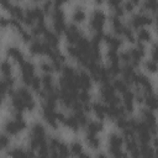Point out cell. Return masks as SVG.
<instances>
[{"label":"cell","instance_id":"cell-47","mask_svg":"<svg viewBox=\"0 0 158 158\" xmlns=\"http://www.w3.org/2000/svg\"><path fill=\"white\" fill-rule=\"evenodd\" d=\"M156 21H157V23H158V12H156Z\"/></svg>","mask_w":158,"mask_h":158},{"label":"cell","instance_id":"cell-12","mask_svg":"<svg viewBox=\"0 0 158 158\" xmlns=\"http://www.w3.org/2000/svg\"><path fill=\"white\" fill-rule=\"evenodd\" d=\"M110 21H111L114 32H115V33H118V35H122V31H123V28H125V25L121 22L120 17L116 16V15H114V16L110 17Z\"/></svg>","mask_w":158,"mask_h":158},{"label":"cell","instance_id":"cell-32","mask_svg":"<svg viewBox=\"0 0 158 158\" xmlns=\"http://www.w3.org/2000/svg\"><path fill=\"white\" fill-rule=\"evenodd\" d=\"M78 99H79V100H80L83 104H88V102H89V100H90L89 91H88V90H81V91L79 93Z\"/></svg>","mask_w":158,"mask_h":158},{"label":"cell","instance_id":"cell-35","mask_svg":"<svg viewBox=\"0 0 158 158\" xmlns=\"http://www.w3.org/2000/svg\"><path fill=\"white\" fill-rule=\"evenodd\" d=\"M40 68H41L44 73H51L52 70H54L53 64H49V63H47V62H42V63L40 64Z\"/></svg>","mask_w":158,"mask_h":158},{"label":"cell","instance_id":"cell-44","mask_svg":"<svg viewBox=\"0 0 158 158\" xmlns=\"http://www.w3.org/2000/svg\"><path fill=\"white\" fill-rule=\"evenodd\" d=\"M7 25H10V20H6L5 17H2V19H1V26H2V27H6Z\"/></svg>","mask_w":158,"mask_h":158},{"label":"cell","instance_id":"cell-45","mask_svg":"<svg viewBox=\"0 0 158 158\" xmlns=\"http://www.w3.org/2000/svg\"><path fill=\"white\" fill-rule=\"evenodd\" d=\"M67 0H53V4H54V6H59V5H62L63 2H65Z\"/></svg>","mask_w":158,"mask_h":158},{"label":"cell","instance_id":"cell-20","mask_svg":"<svg viewBox=\"0 0 158 158\" xmlns=\"http://www.w3.org/2000/svg\"><path fill=\"white\" fill-rule=\"evenodd\" d=\"M69 149H70V154H73V156H80V157L86 156V154L83 152V146H81L78 141H75V142L70 143Z\"/></svg>","mask_w":158,"mask_h":158},{"label":"cell","instance_id":"cell-41","mask_svg":"<svg viewBox=\"0 0 158 158\" xmlns=\"http://www.w3.org/2000/svg\"><path fill=\"white\" fill-rule=\"evenodd\" d=\"M109 1V5L112 6V7H116V6H120L122 0H107Z\"/></svg>","mask_w":158,"mask_h":158},{"label":"cell","instance_id":"cell-29","mask_svg":"<svg viewBox=\"0 0 158 158\" xmlns=\"http://www.w3.org/2000/svg\"><path fill=\"white\" fill-rule=\"evenodd\" d=\"M17 32L20 33V36H21V38H22L23 42H31V41H32V33H30L28 31L23 30L22 27H20V28L17 30Z\"/></svg>","mask_w":158,"mask_h":158},{"label":"cell","instance_id":"cell-46","mask_svg":"<svg viewBox=\"0 0 158 158\" xmlns=\"http://www.w3.org/2000/svg\"><path fill=\"white\" fill-rule=\"evenodd\" d=\"M94 1H95V4H99V5H100V4H102L104 0H94Z\"/></svg>","mask_w":158,"mask_h":158},{"label":"cell","instance_id":"cell-49","mask_svg":"<svg viewBox=\"0 0 158 158\" xmlns=\"http://www.w3.org/2000/svg\"><path fill=\"white\" fill-rule=\"evenodd\" d=\"M32 1H40V0H32Z\"/></svg>","mask_w":158,"mask_h":158},{"label":"cell","instance_id":"cell-28","mask_svg":"<svg viewBox=\"0 0 158 158\" xmlns=\"http://www.w3.org/2000/svg\"><path fill=\"white\" fill-rule=\"evenodd\" d=\"M122 36L128 41V42H135V35H133V31L131 30V27H126L123 28L122 31Z\"/></svg>","mask_w":158,"mask_h":158},{"label":"cell","instance_id":"cell-40","mask_svg":"<svg viewBox=\"0 0 158 158\" xmlns=\"http://www.w3.org/2000/svg\"><path fill=\"white\" fill-rule=\"evenodd\" d=\"M35 107H36V102H35L33 100H31V101H27V102H26V109H27V110L32 111V110H35Z\"/></svg>","mask_w":158,"mask_h":158},{"label":"cell","instance_id":"cell-30","mask_svg":"<svg viewBox=\"0 0 158 158\" xmlns=\"http://www.w3.org/2000/svg\"><path fill=\"white\" fill-rule=\"evenodd\" d=\"M1 72H2V77H9L11 75V64L7 60H4L1 64Z\"/></svg>","mask_w":158,"mask_h":158},{"label":"cell","instance_id":"cell-15","mask_svg":"<svg viewBox=\"0 0 158 158\" xmlns=\"http://www.w3.org/2000/svg\"><path fill=\"white\" fill-rule=\"evenodd\" d=\"M5 131H6L9 135L15 136V135H17L21 130H20V127H19V125H17V121H16V120H11V121H7V122L5 123Z\"/></svg>","mask_w":158,"mask_h":158},{"label":"cell","instance_id":"cell-43","mask_svg":"<svg viewBox=\"0 0 158 158\" xmlns=\"http://www.w3.org/2000/svg\"><path fill=\"white\" fill-rule=\"evenodd\" d=\"M1 4H2V6L5 7V9H10L11 7V4H10V0H1Z\"/></svg>","mask_w":158,"mask_h":158},{"label":"cell","instance_id":"cell-9","mask_svg":"<svg viewBox=\"0 0 158 158\" xmlns=\"http://www.w3.org/2000/svg\"><path fill=\"white\" fill-rule=\"evenodd\" d=\"M85 127H86V131L89 133H96L98 135L100 131H102L104 125L101 121H88Z\"/></svg>","mask_w":158,"mask_h":158},{"label":"cell","instance_id":"cell-51","mask_svg":"<svg viewBox=\"0 0 158 158\" xmlns=\"http://www.w3.org/2000/svg\"><path fill=\"white\" fill-rule=\"evenodd\" d=\"M19 1H20V0H19Z\"/></svg>","mask_w":158,"mask_h":158},{"label":"cell","instance_id":"cell-6","mask_svg":"<svg viewBox=\"0 0 158 158\" xmlns=\"http://www.w3.org/2000/svg\"><path fill=\"white\" fill-rule=\"evenodd\" d=\"M91 110L95 112V115L99 120H102L106 116V105H102L99 101H95L91 104Z\"/></svg>","mask_w":158,"mask_h":158},{"label":"cell","instance_id":"cell-22","mask_svg":"<svg viewBox=\"0 0 158 158\" xmlns=\"http://www.w3.org/2000/svg\"><path fill=\"white\" fill-rule=\"evenodd\" d=\"M85 17H86V14H85V11L83 10V9H80V7H77L75 9V11H74V14H73V21L75 22V23H80V22H83L84 20H85Z\"/></svg>","mask_w":158,"mask_h":158},{"label":"cell","instance_id":"cell-1","mask_svg":"<svg viewBox=\"0 0 158 158\" xmlns=\"http://www.w3.org/2000/svg\"><path fill=\"white\" fill-rule=\"evenodd\" d=\"M123 138L118 133H111L109 136V153L114 157H122L126 156V153L122 152V144Z\"/></svg>","mask_w":158,"mask_h":158},{"label":"cell","instance_id":"cell-19","mask_svg":"<svg viewBox=\"0 0 158 158\" xmlns=\"http://www.w3.org/2000/svg\"><path fill=\"white\" fill-rule=\"evenodd\" d=\"M63 123H64L67 127H69L70 130H73V131H78L79 127H80V125H79V122H78V120H77V117H75L74 115L67 116L65 120L63 121Z\"/></svg>","mask_w":158,"mask_h":158},{"label":"cell","instance_id":"cell-26","mask_svg":"<svg viewBox=\"0 0 158 158\" xmlns=\"http://www.w3.org/2000/svg\"><path fill=\"white\" fill-rule=\"evenodd\" d=\"M107 58L110 60V63H118L120 62V57H118V53L116 49H112L110 48L107 51Z\"/></svg>","mask_w":158,"mask_h":158},{"label":"cell","instance_id":"cell-23","mask_svg":"<svg viewBox=\"0 0 158 158\" xmlns=\"http://www.w3.org/2000/svg\"><path fill=\"white\" fill-rule=\"evenodd\" d=\"M112 85H114V88H115V90H117V91H120V93H125L128 88H127V83L123 80V79H115L114 80V83H112Z\"/></svg>","mask_w":158,"mask_h":158},{"label":"cell","instance_id":"cell-14","mask_svg":"<svg viewBox=\"0 0 158 158\" xmlns=\"http://www.w3.org/2000/svg\"><path fill=\"white\" fill-rule=\"evenodd\" d=\"M104 38H105V41L107 42V44L110 46V48L117 51V49L121 47V43H122V42H121V40H120L118 37L112 36V35H105Z\"/></svg>","mask_w":158,"mask_h":158},{"label":"cell","instance_id":"cell-17","mask_svg":"<svg viewBox=\"0 0 158 158\" xmlns=\"http://www.w3.org/2000/svg\"><path fill=\"white\" fill-rule=\"evenodd\" d=\"M20 67H21L22 75H30V77H33L35 75V67H33V64L31 62L25 60L23 63L20 64Z\"/></svg>","mask_w":158,"mask_h":158},{"label":"cell","instance_id":"cell-38","mask_svg":"<svg viewBox=\"0 0 158 158\" xmlns=\"http://www.w3.org/2000/svg\"><path fill=\"white\" fill-rule=\"evenodd\" d=\"M133 9H135V5H133V2H132L131 0H127V1L123 4V10H125V11L131 12V11H133Z\"/></svg>","mask_w":158,"mask_h":158},{"label":"cell","instance_id":"cell-31","mask_svg":"<svg viewBox=\"0 0 158 158\" xmlns=\"http://www.w3.org/2000/svg\"><path fill=\"white\" fill-rule=\"evenodd\" d=\"M110 75H117L118 73H121V67L118 63H110V67L107 68Z\"/></svg>","mask_w":158,"mask_h":158},{"label":"cell","instance_id":"cell-34","mask_svg":"<svg viewBox=\"0 0 158 158\" xmlns=\"http://www.w3.org/2000/svg\"><path fill=\"white\" fill-rule=\"evenodd\" d=\"M118 57H120V60L125 62V63H130L131 62V54H130V51H122L118 53Z\"/></svg>","mask_w":158,"mask_h":158},{"label":"cell","instance_id":"cell-21","mask_svg":"<svg viewBox=\"0 0 158 158\" xmlns=\"http://www.w3.org/2000/svg\"><path fill=\"white\" fill-rule=\"evenodd\" d=\"M137 37H138V41H141V42H149L152 40L149 31L146 30L144 27H141L139 30H137Z\"/></svg>","mask_w":158,"mask_h":158},{"label":"cell","instance_id":"cell-50","mask_svg":"<svg viewBox=\"0 0 158 158\" xmlns=\"http://www.w3.org/2000/svg\"><path fill=\"white\" fill-rule=\"evenodd\" d=\"M157 96H158V91H157Z\"/></svg>","mask_w":158,"mask_h":158},{"label":"cell","instance_id":"cell-11","mask_svg":"<svg viewBox=\"0 0 158 158\" xmlns=\"http://www.w3.org/2000/svg\"><path fill=\"white\" fill-rule=\"evenodd\" d=\"M143 95H144V102H146V105H147L148 109H151V110L158 109V96H156L152 93L143 94Z\"/></svg>","mask_w":158,"mask_h":158},{"label":"cell","instance_id":"cell-13","mask_svg":"<svg viewBox=\"0 0 158 158\" xmlns=\"http://www.w3.org/2000/svg\"><path fill=\"white\" fill-rule=\"evenodd\" d=\"M31 137H36V138H43L46 137V130L41 123H35L31 127Z\"/></svg>","mask_w":158,"mask_h":158},{"label":"cell","instance_id":"cell-3","mask_svg":"<svg viewBox=\"0 0 158 158\" xmlns=\"http://www.w3.org/2000/svg\"><path fill=\"white\" fill-rule=\"evenodd\" d=\"M75 81H77L78 86L83 90L89 91V89L91 88V77L84 70H80L75 74Z\"/></svg>","mask_w":158,"mask_h":158},{"label":"cell","instance_id":"cell-36","mask_svg":"<svg viewBox=\"0 0 158 158\" xmlns=\"http://www.w3.org/2000/svg\"><path fill=\"white\" fill-rule=\"evenodd\" d=\"M141 21H142V26H147V25H151L153 22L152 17L148 16V15H144V14H141Z\"/></svg>","mask_w":158,"mask_h":158},{"label":"cell","instance_id":"cell-25","mask_svg":"<svg viewBox=\"0 0 158 158\" xmlns=\"http://www.w3.org/2000/svg\"><path fill=\"white\" fill-rule=\"evenodd\" d=\"M144 68H146V70H148V72H151V73H156V72L158 70V63H157L156 60H153V59L146 60Z\"/></svg>","mask_w":158,"mask_h":158},{"label":"cell","instance_id":"cell-16","mask_svg":"<svg viewBox=\"0 0 158 158\" xmlns=\"http://www.w3.org/2000/svg\"><path fill=\"white\" fill-rule=\"evenodd\" d=\"M7 11L11 14L12 17H15V19H17L20 21H22L23 17H25V10H22V7L17 6V5H11V7Z\"/></svg>","mask_w":158,"mask_h":158},{"label":"cell","instance_id":"cell-5","mask_svg":"<svg viewBox=\"0 0 158 158\" xmlns=\"http://www.w3.org/2000/svg\"><path fill=\"white\" fill-rule=\"evenodd\" d=\"M41 80H42V89H43L47 94L56 91L54 88H53V84H52V77H51L49 73H44V75H42Z\"/></svg>","mask_w":158,"mask_h":158},{"label":"cell","instance_id":"cell-37","mask_svg":"<svg viewBox=\"0 0 158 158\" xmlns=\"http://www.w3.org/2000/svg\"><path fill=\"white\" fill-rule=\"evenodd\" d=\"M9 143H10V138H7L6 135H1V137H0V147L2 149H5L9 146Z\"/></svg>","mask_w":158,"mask_h":158},{"label":"cell","instance_id":"cell-10","mask_svg":"<svg viewBox=\"0 0 158 158\" xmlns=\"http://www.w3.org/2000/svg\"><path fill=\"white\" fill-rule=\"evenodd\" d=\"M86 143L91 149H99L100 147V138L98 137L96 133H86Z\"/></svg>","mask_w":158,"mask_h":158},{"label":"cell","instance_id":"cell-39","mask_svg":"<svg viewBox=\"0 0 158 158\" xmlns=\"http://www.w3.org/2000/svg\"><path fill=\"white\" fill-rule=\"evenodd\" d=\"M152 59L158 62V43H154L152 47Z\"/></svg>","mask_w":158,"mask_h":158},{"label":"cell","instance_id":"cell-2","mask_svg":"<svg viewBox=\"0 0 158 158\" xmlns=\"http://www.w3.org/2000/svg\"><path fill=\"white\" fill-rule=\"evenodd\" d=\"M106 16L101 10H95L90 17V27L94 31H102L104 28V23H105Z\"/></svg>","mask_w":158,"mask_h":158},{"label":"cell","instance_id":"cell-48","mask_svg":"<svg viewBox=\"0 0 158 158\" xmlns=\"http://www.w3.org/2000/svg\"><path fill=\"white\" fill-rule=\"evenodd\" d=\"M156 31H157V33H158V23H157V27H156Z\"/></svg>","mask_w":158,"mask_h":158},{"label":"cell","instance_id":"cell-33","mask_svg":"<svg viewBox=\"0 0 158 158\" xmlns=\"http://www.w3.org/2000/svg\"><path fill=\"white\" fill-rule=\"evenodd\" d=\"M53 0H44L42 4V10L44 14H49L52 11V6H53Z\"/></svg>","mask_w":158,"mask_h":158},{"label":"cell","instance_id":"cell-27","mask_svg":"<svg viewBox=\"0 0 158 158\" xmlns=\"http://www.w3.org/2000/svg\"><path fill=\"white\" fill-rule=\"evenodd\" d=\"M41 85H42V80H41V78H38L37 75H33V78H32V80H31V88L35 90V91H40L41 90Z\"/></svg>","mask_w":158,"mask_h":158},{"label":"cell","instance_id":"cell-4","mask_svg":"<svg viewBox=\"0 0 158 158\" xmlns=\"http://www.w3.org/2000/svg\"><path fill=\"white\" fill-rule=\"evenodd\" d=\"M123 95V107L127 112H132L133 111V99H135V93L130 89H127L125 93H122Z\"/></svg>","mask_w":158,"mask_h":158},{"label":"cell","instance_id":"cell-24","mask_svg":"<svg viewBox=\"0 0 158 158\" xmlns=\"http://www.w3.org/2000/svg\"><path fill=\"white\" fill-rule=\"evenodd\" d=\"M17 93L21 95V98L27 102V101H31V100H33V98H32V94L30 93V90L28 89H26L25 86H22V88H20L19 90H17Z\"/></svg>","mask_w":158,"mask_h":158},{"label":"cell","instance_id":"cell-18","mask_svg":"<svg viewBox=\"0 0 158 158\" xmlns=\"http://www.w3.org/2000/svg\"><path fill=\"white\" fill-rule=\"evenodd\" d=\"M7 54H9L11 58H14L16 62H19L20 64L25 62V59H23V54H22V53L20 52V49L16 48V47H10V48L7 49Z\"/></svg>","mask_w":158,"mask_h":158},{"label":"cell","instance_id":"cell-7","mask_svg":"<svg viewBox=\"0 0 158 158\" xmlns=\"http://www.w3.org/2000/svg\"><path fill=\"white\" fill-rule=\"evenodd\" d=\"M30 52L32 54H43L44 53V42L40 40H33L30 44Z\"/></svg>","mask_w":158,"mask_h":158},{"label":"cell","instance_id":"cell-8","mask_svg":"<svg viewBox=\"0 0 158 158\" xmlns=\"http://www.w3.org/2000/svg\"><path fill=\"white\" fill-rule=\"evenodd\" d=\"M57 35H58V33H56V32H53V31H49V30H47V31L43 33L46 42L49 43L53 48H57V46H58V43H59V40H58V36H57Z\"/></svg>","mask_w":158,"mask_h":158},{"label":"cell","instance_id":"cell-42","mask_svg":"<svg viewBox=\"0 0 158 158\" xmlns=\"http://www.w3.org/2000/svg\"><path fill=\"white\" fill-rule=\"evenodd\" d=\"M151 143H152V147H153L154 149H158V136H157V135H156V136L152 138Z\"/></svg>","mask_w":158,"mask_h":158}]
</instances>
